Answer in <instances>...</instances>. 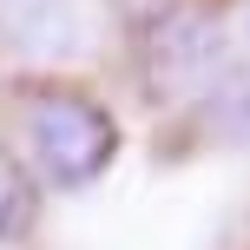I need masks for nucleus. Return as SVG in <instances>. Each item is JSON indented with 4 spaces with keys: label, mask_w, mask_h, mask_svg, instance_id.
Returning a JSON list of instances; mask_svg holds the SVG:
<instances>
[{
    "label": "nucleus",
    "mask_w": 250,
    "mask_h": 250,
    "mask_svg": "<svg viewBox=\"0 0 250 250\" xmlns=\"http://www.w3.org/2000/svg\"><path fill=\"white\" fill-rule=\"evenodd\" d=\"M217 60H224L217 20L198 13V7L158 13V20L145 26V40H138V66H145V79H151L158 92H191V86H204V79L217 73Z\"/></svg>",
    "instance_id": "f03ea898"
},
{
    "label": "nucleus",
    "mask_w": 250,
    "mask_h": 250,
    "mask_svg": "<svg viewBox=\"0 0 250 250\" xmlns=\"http://www.w3.org/2000/svg\"><path fill=\"white\" fill-rule=\"evenodd\" d=\"M26 204H33V185H26V171L0 151V237H13V230L26 224Z\"/></svg>",
    "instance_id": "20e7f679"
},
{
    "label": "nucleus",
    "mask_w": 250,
    "mask_h": 250,
    "mask_svg": "<svg viewBox=\"0 0 250 250\" xmlns=\"http://www.w3.org/2000/svg\"><path fill=\"white\" fill-rule=\"evenodd\" d=\"M244 26H250V0H244Z\"/></svg>",
    "instance_id": "39448f33"
},
{
    "label": "nucleus",
    "mask_w": 250,
    "mask_h": 250,
    "mask_svg": "<svg viewBox=\"0 0 250 250\" xmlns=\"http://www.w3.org/2000/svg\"><path fill=\"white\" fill-rule=\"evenodd\" d=\"M0 40L26 60H66L86 40L79 0H0Z\"/></svg>",
    "instance_id": "7ed1b4c3"
},
{
    "label": "nucleus",
    "mask_w": 250,
    "mask_h": 250,
    "mask_svg": "<svg viewBox=\"0 0 250 250\" xmlns=\"http://www.w3.org/2000/svg\"><path fill=\"white\" fill-rule=\"evenodd\" d=\"M26 151H33L40 178L60 191H86L92 178L112 165L119 125L92 92L79 86H40L26 99Z\"/></svg>",
    "instance_id": "f257e3e1"
}]
</instances>
